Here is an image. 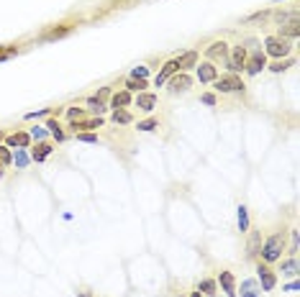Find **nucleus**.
I'll use <instances>...</instances> for the list:
<instances>
[{
	"mask_svg": "<svg viewBox=\"0 0 300 297\" xmlns=\"http://www.w3.org/2000/svg\"><path fill=\"white\" fill-rule=\"evenodd\" d=\"M88 105H90V110L93 113H105V105H103V100H98V98H88Z\"/></svg>",
	"mask_w": 300,
	"mask_h": 297,
	"instance_id": "31",
	"label": "nucleus"
},
{
	"mask_svg": "<svg viewBox=\"0 0 300 297\" xmlns=\"http://www.w3.org/2000/svg\"><path fill=\"white\" fill-rule=\"evenodd\" d=\"M246 233H249V244H246L249 256H259V248H262V230H259V228H249Z\"/></svg>",
	"mask_w": 300,
	"mask_h": 297,
	"instance_id": "15",
	"label": "nucleus"
},
{
	"mask_svg": "<svg viewBox=\"0 0 300 297\" xmlns=\"http://www.w3.org/2000/svg\"><path fill=\"white\" fill-rule=\"evenodd\" d=\"M0 164H3V166L13 164V152H11L6 144H0Z\"/></svg>",
	"mask_w": 300,
	"mask_h": 297,
	"instance_id": "30",
	"label": "nucleus"
},
{
	"mask_svg": "<svg viewBox=\"0 0 300 297\" xmlns=\"http://www.w3.org/2000/svg\"><path fill=\"white\" fill-rule=\"evenodd\" d=\"M146 88H149V82H146V80H134V77H128V80H126V88H123V90L134 95V92H144Z\"/></svg>",
	"mask_w": 300,
	"mask_h": 297,
	"instance_id": "20",
	"label": "nucleus"
},
{
	"mask_svg": "<svg viewBox=\"0 0 300 297\" xmlns=\"http://www.w3.org/2000/svg\"><path fill=\"white\" fill-rule=\"evenodd\" d=\"M44 128L49 131V136H52L54 141H64V138H67V134H64V131H62V126L57 123V118H49Z\"/></svg>",
	"mask_w": 300,
	"mask_h": 297,
	"instance_id": "19",
	"label": "nucleus"
},
{
	"mask_svg": "<svg viewBox=\"0 0 300 297\" xmlns=\"http://www.w3.org/2000/svg\"><path fill=\"white\" fill-rule=\"evenodd\" d=\"M198 59H200V56H198V52H195V49L182 52V54L175 59V62H177V72H190L192 67L198 64Z\"/></svg>",
	"mask_w": 300,
	"mask_h": 297,
	"instance_id": "13",
	"label": "nucleus"
},
{
	"mask_svg": "<svg viewBox=\"0 0 300 297\" xmlns=\"http://www.w3.org/2000/svg\"><path fill=\"white\" fill-rule=\"evenodd\" d=\"M287 246V233L285 230H274L272 236L264 238L262 248H259V256L264 264H274V262H280L282 259V251Z\"/></svg>",
	"mask_w": 300,
	"mask_h": 297,
	"instance_id": "1",
	"label": "nucleus"
},
{
	"mask_svg": "<svg viewBox=\"0 0 300 297\" xmlns=\"http://www.w3.org/2000/svg\"><path fill=\"white\" fill-rule=\"evenodd\" d=\"M111 120H113L116 126H118V123H121V126H128V123L134 120V116H131V110L118 108V110H113V113H111Z\"/></svg>",
	"mask_w": 300,
	"mask_h": 297,
	"instance_id": "21",
	"label": "nucleus"
},
{
	"mask_svg": "<svg viewBox=\"0 0 300 297\" xmlns=\"http://www.w3.org/2000/svg\"><path fill=\"white\" fill-rule=\"evenodd\" d=\"M246 56H249L246 46H241V44H236V46H231V49H228V62H226V67H228V72H231V74H239V72H244V64H246Z\"/></svg>",
	"mask_w": 300,
	"mask_h": 297,
	"instance_id": "4",
	"label": "nucleus"
},
{
	"mask_svg": "<svg viewBox=\"0 0 300 297\" xmlns=\"http://www.w3.org/2000/svg\"><path fill=\"white\" fill-rule=\"evenodd\" d=\"M216 92H223V95H231V92H244V82L239 74H226V77H216L210 82Z\"/></svg>",
	"mask_w": 300,
	"mask_h": 297,
	"instance_id": "3",
	"label": "nucleus"
},
{
	"mask_svg": "<svg viewBox=\"0 0 300 297\" xmlns=\"http://www.w3.org/2000/svg\"><path fill=\"white\" fill-rule=\"evenodd\" d=\"M72 31V26H62V28H52L44 34V41H52V38H62V36H67Z\"/></svg>",
	"mask_w": 300,
	"mask_h": 297,
	"instance_id": "28",
	"label": "nucleus"
},
{
	"mask_svg": "<svg viewBox=\"0 0 300 297\" xmlns=\"http://www.w3.org/2000/svg\"><path fill=\"white\" fill-rule=\"evenodd\" d=\"M77 136V141H82V144H98V136L95 134H75Z\"/></svg>",
	"mask_w": 300,
	"mask_h": 297,
	"instance_id": "36",
	"label": "nucleus"
},
{
	"mask_svg": "<svg viewBox=\"0 0 300 297\" xmlns=\"http://www.w3.org/2000/svg\"><path fill=\"white\" fill-rule=\"evenodd\" d=\"M131 102H134V95H131V92H126V90H121V92H116V95L111 98V108H113V110H118V108H128Z\"/></svg>",
	"mask_w": 300,
	"mask_h": 297,
	"instance_id": "17",
	"label": "nucleus"
},
{
	"mask_svg": "<svg viewBox=\"0 0 300 297\" xmlns=\"http://www.w3.org/2000/svg\"><path fill=\"white\" fill-rule=\"evenodd\" d=\"M29 136H31V141H36V144H39V141H44V138L49 136V131L44 128V126H39V123H36V126H31Z\"/></svg>",
	"mask_w": 300,
	"mask_h": 297,
	"instance_id": "27",
	"label": "nucleus"
},
{
	"mask_svg": "<svg viewBox=\"0 0 300 297\" xmlns=\"http://www.w3.org/2000/svg\"><path fill=\"white\" fill-rule=\"evenodd\" d=\"M157 95L154 92H136V98H134V105H136V108L139 110H144V113H154V108H157Z\"/></svg>",
	"mask_w": 300,
	"mask_h": 297,
	"instance_id": "10",
	"label": "nucleus"
},
{
	"mask_svg": "<svg viewBox=\"0 0 300 297\" xmlns=\"http://www.w3.org/2000/svg\"><path fill=\"white\" fill-rule=\"evenodd\" d=\"M200 102H205V105H218V98L213 95V92H203V95H200Z\"/></svg>",
	"mask_w": 300,
	"mask_h": 297,
	"instance_id": "37",
	"label": "nucleus"
},
{
	"mask_svg": "<svg viewBox=\"0 0 300 297\" xmlns=\"http://www.w3.org/2000/svg\"><path fill=\"white\" fill-rule=\"evenodd\" d=\"M3 174H6V166H3V164H0V180H3Z\"/></svg>",
	"mask_w": 300,
	"mask_h": 297,
	"instance_id": "40",
	"label": "nucleus"
},
{
	"mask_svg": "<svg viewBox=\"0 0 300 297\" xmlns=\"http://www.w3.org/2000/svg\"><path fill=\"white\" fill-rule=\"evenodd\" d=\"M52 152H54V146H52V144H44V141H39V144L31 148V154H29V156H31V162H44V159H47Z\"/></svg>",
	"mask_w": 300,
	"mask_h": 297,
	"instance_id": "16",
	"label": "nucleus"
},
{
	"mask_svg": "<svg viewBox=\"0 0 300 297\" xmlns=\"http://www.w3.org/2000/svg\"><path fill=\"white\" fill-rule=\"evenodd\" d=\"M285 290H287V292H297V290H300V284H297V282H290Z\"/></svg>",
	"mask_w": 300,
	"mask_h": 297,
	"instance_id": "39",
	"label": "nucleus"
},
{
	"mask_svg": "<svg viewBox=\"0 0 300 297\" xmlns=\"http://www.w3.org/2000/svg\"><path fill=\"white\" fill-rule=\"evenodd\" d=\"M195 77H198L200 84H210L218 77V67L213 64V62H198L195 64Z\"/></svg>",
	"mask_w": 300,
	"mask_h": 297,
	"instance_id": "7",
	"label": "nucleus"
},
{
	"mask_svg": "<svg viewBox=\"0 0 300 297\" xmlns=\"http://www.w3.org/2000/svg\"><path fill=\"white\" fill-rule=\"evenodd\" d=\"M131 77H134V80H146V77H149V70H146V67H134V70H131Z\"/></svg>",
	"mask_w": 300,
	"mask_h": 297,
	"instance_id": "34",
	"label": "nucleus"
},
{
	"mask_svg": "<svg viewBox=\"0 0 300 297\" xmlns=\"http://www.w3.org/2000/svg\"><path fill=\"white\" fill-rule=\"evenodd\" d=\"M216 284H221V290H223V294H226V297H239V290H236L239 284H236V277H233L231 272H226V269H223V272L218 274V277H216Z\"/></svg>",
	"mask_w": 300,
	"mask_h": 297,
	"instance_id": "9",
	"label": "nucleus"
},
{
	"mask_svg": "<svg viewBox=\"0 0 300 297\" xmlns=\"http://www.w3.org/2000/svg\"><path fill=\"white\" fill-rule=\"evenodd\" d=\"M190 297H200V292L195 290V292H190Z\"/></svg>",
	"mask_w": 300,
	"mask_h": 297,
	"instance_id": "41",
	"label": "nucleus"
},
{
	"mask_svg": "<svg viewBox=\"0 0 300 297\" xmlns=\"http://www.w3.org/2000/svg\"><path fill=\"white\" fill-rule=\"evenodd\" d=\"M228 44L226 41H213V44L205 49V56H208V62H213V64H216V62H228Z\"/></svg>",
	"mask_w": 300,
	"mask_h": 297,
	"instance_id": "8",
	"label": "nucleus"
},
{
	"mask_svg": "<svg viewBox=\"0 0 300 297\" xmlns=\"http://www.w3.org/2000/svg\"><path fill=\"white\" fill-rule=\"evenodd\" d=\"M236 223H239V230H241V233L249 230V210H246V205H239V208H236Z\"/></svg>",
	"mask_w": 300,
	"mask_h": 297,
	"instance_id": "22",
	"label": "nucleus"
},
{
	"mask_svg": "<svg viewBox=\"0 0 300 297\" xmlns=\"http://www.w3.org/2000/svg\"><path fill=\"white\" fill-rule=\"evenodd\" d=\"M29 162H31V156L26 154V148H16V154H13V164H16L18 169H26V166H29Z\"/></svg>",
	"mask_w": 300,
	"mask_h": 297,
	"instance_id": "25",
	"label": "nucleus"
},
{
	"mask_svg": "<svg viewBox=\"0 0 300 297\" xmlns=\"http://www.w3.org/2000/svg\"><path fill=\"white\" fill-rule=\"evenodd\" d=\"M82 116H85L82 108H67V118L70 120H82Z\"/></svg>",
	"mask_w": 300,
	"mask_h": 297,
	"instance_id": "35",
	"label": "nucleus"
},
{
	"mask_svg": "<svg viewBox=\"0 0 300 297\" xmlns=\"http://www.w3.org/2000/svg\"><path fill=\"white\" fill-rule=\"evenodd\" d=\"M3 138H6V134H0V141H3Z\"/></svg>",
	"mask_w": 300,
	"mask_h": 297,
	"instance_id": "42",
	"label": "nucleus"
},
{
	"mask_svg": "<svg viewBox=\"0 0 300 297\" xmlns=\"http://www.w3.org/2000/svg\"><path fill=\"white\" fill-rule=\"evenodd\" d=\"M280 262H282V259H280ZM280 272L285 274V277H295V274H297V256L285 259V262L280 264Z\"/></svg>",
	"mask_w": 300,
	"mask_h": 297,
	"instance_id": "23",
	"label": "nucleus"
},
{
	"mask_svg": "<svg viewBox=\"0 0 300 297\" xmlns=\"http://www.w3.org/2000/svg\"><path fill=\"white\" fill-rule=\"evenodd\" d=\"M3 141H6L8 148H29V146H31L29 131H13V134H8Z\"/></svg>",
	"mask_w": 300,
	"mask_h": 297,
	"instance_id": "11",
	"label": "nucleus"
},
{
	"mask_svg": "<svg viewBox=\"0 0 300 297\" xmlns=\"http://www.w3.org/2000/svg\"><path fill=\"white\" fill-rule=\"evenodd\" d=\"M169 82V92H185V90H190V84H192V77L187 74V72H175L172 77L167 80Z\"/></svg>",
	"mask_w": 300,
	"mask_h": 297,
	"instance_id": "12",
	"label": "nucleus"
},
{
	"mask_svg": "<svg viewBox=\"0 0 300 297\" xmlns=\"http://www.w3.org/2000/svg\"><path fill=\"white\" fill-rule=\"evenodd\" d=\"M236 290H241V297H262V290L256 280H244L241 287H236Z\"/></svg>",
	"mask_w": 300,
	"mask_h": 297,
	"instance_id": "18",
	"label": "nucleus"
},
{
	"mask_svg": "<svg viewBox=\"0 0 300 297\" xmlns=\"http://www.w3.org/2000/svg\"><path fill=\"white\" fill-rule=\"evenodd\" d=\"M256 282H259L262 292H272L277 287V274L269 269V264L264 262H256Z\"/></svg>",
	"mask_w": 300,
	"mask_h": 297,
	"instance_id": "5",
	"label": "nucleus"
},
{
	"mask_svg": "<svg viewBox=\"0 0 300 297\" xmlns=\"http://www.w3.org/2000/svg\"><path fill=\"white\" fill-rule=\"evenodd\" d=\"M177 72V62L175 59H167L164 64H162V70H159V74L154 77V88H162V84H167V80L172 77Z\"/></svg>",
	"mask_w": 300,
	"mask_h": 297,
	"instance_id": "14",
	"label": "nucleus"
},
{
	"mask_svg": "<svg viewBox=\"0 0 300 297\" xmlns=\"http://www.w3.org/2000/svg\"><path fill=\"white\" fill-rule=\"evenodd\" d=\"M136 128H139V131H154V128H159V120H157V118L139 120V123H136Z\"/></svg>",
	"mask_w": 300,
	"mask_h": 297,
	"instance_id": "29",
	"label": "nucleus"
},
{
	"mask_svg": "<svg viewBox=\"0 0 300 297\" xmlns=\"http://www.w3.org/2000/svg\"><path fill=\"white\" fill-rule=\"evenodd\" d=\"M47 116H54V110H52V108H41V110H36V113H26L29 120H34V118H47Z\"/></svg>",
	"mask_w": 300,
	"mask_h": 297,
	"instance_id": "32",
	"label": "nucleus"
},
{
	"mask_svg": "<svg viewBox=\"0 0 300 297\" xmlns=\"http://www.w3.org/2000/svg\"><path fill=\"white\" fill-rule=\"evenodd\" d=\"M262 70H267V54H264L262 49H254V52L246 56L244 72H246L249 77H254V74H259Z\"/></svg>",
	"mask_w": 300,
	"mask_h": 297,
	"instance_id": "6",
	"label": "nucleus"
},
{
	"mask_svg": "<svg viewBox=\"0 0 300 297\" xmlns=\"http://www.w3.org/2000/svg\"><path fill=\"white\" fill-rule=\"evenodd\" d=\"M290 64H292V59H290V62H282V59H280V62H274V64H267V67H269L272 72H282V70H287Z\"/></svg>",
	"mask_w": 300,
	"mask_h": 297,
	"instance_id": "33",
	"label": "nucleus"
},
{
	"mask_svg": "<svg viewBox=\"0 0 300 297\" xmlns=\"http://www.w3.org/2000/svg\"><path fill=\"white\" fill-rule=\"evenodd\" d=\"M198 292H203L205 297H213V294H216L218 292V284H216V280H200V284H198Z\"/></svg>",
	"mask_w": 300,
	"mask_h": 297,
	"instance_id": "24",
	"label": "nucleus"
},
{
	"mask_svg": "<svg viewBox=\"0 0 300 297\" xmlns=\"http://www.w3.org/2000/svg\"><path fill=\"white\" fill-rule=\"evenodd\" d=\"M108 95H111V88H103V90H100L98 95H93V98H98V100H105Z\"/></svg>",
	"mask_w": 300,
	"mask_h": 297,
	"instance_id": "38",
	"label": "nucleus"
},
{
	"mask_svg": "<svg viewBox=\"0 0 300 297\" xmlns=\"http://www.w3.org/2000/svg\"><path fill=\"white\" fill-rule=\"evenodd\" d=\"M280 36H282V38H287V36H290V38H297V36H300V20H297V18L290 20L287 28H280Z\"/></svg>",
	"mask_w": 300,
	"mask_h": 297,
	"instance_id": "26",
	"label": "nucleus"
},
{
	"mask_svg": "<svg viewBox=\"0 0 300 297\" xmlns=\"http://www.w3.org/2000/svg\"><path fill=\"white\" fill-rule=\"evenodd\" d=\"M290 52H292L290 38H282V36H269V38L264 41V54H267V56L282 59V56H290Z\"/></svg>",
	"mask_w": 300,
	"mask_h": 297,
	"instance_id": "2",
	"label": "nucleus"
},
{
	"mask_svg": "<svg viewBox=\"0 0 300 297\" xmlns=\"http://www.w3.org/2000/svg\"><path fill=\"white\" fill-rule=\"evenodd\" d=\"M213 297H218V294H213Z\"/></svg>",
	"mask_w": 300,
	"mask_h": 297,
	"instance_id": "44",
	"label": "nucleus"
},
{
	"mask_svg": "<svg viewBox=\"0 0 300 297\" xmlns=\"http://www.w3.org/2000/svg\"><path fill=\"white\" fill-rule=\"evenodd\" d=\"M274 3H280V0H274Z\"/></svg>",
	"mask_w": 300,
	"mask_h": 297,
	"instance_id": "43",
	"label": "nucleus"
}]
</instances>
